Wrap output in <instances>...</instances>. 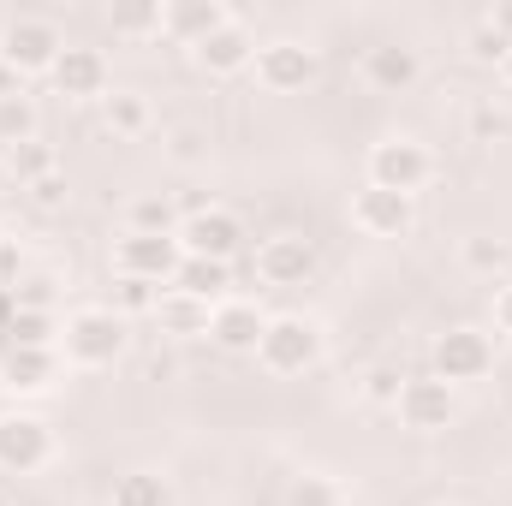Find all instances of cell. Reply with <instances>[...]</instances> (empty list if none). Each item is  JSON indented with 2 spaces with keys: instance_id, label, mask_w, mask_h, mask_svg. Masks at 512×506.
Masks as SVG:
<instances>
[{
  "instance_id": "cell-1",
  "label": "cell",
  "mask_w": 512,
  "mask_h": 506,
  "mask_svg": "<svg viewBox=\"0 0 512 506\" xmlns=\"http://www.w3.org/2000/svg\"><path fill=\"white\" fill-rule=\"evenodd\" d=\"M126 346H131L126 316L108 310V304H84L60 322V352H66L72 370H114L126 358Z\"/></svg>"
},
{
  "instance_id": "cell-2",
  "label": "cell",
  "mask_w": 512,
  "mask_h": 506,
  "mask_svg": "<svg viewBox=\"0 0 512 506\" xmlns=\"http://www.w3.org/2000/svg\"><path fill=\"white\" fill-rule=\"evenodd\" d=\"M322 352H328V328L304 310H280V316H268L251 358L268 376H304V370L322 364Z\"/></svg>"
},
{
  "instance_id": "cell-3",
  "label": "cell",
  "mask_w": 512,
  "mask_h": 506,
  "mask_svg": "<svg viewBox=\"0 0 512 506\" xmlns=\"http://www.w3.org/2000/svg\"><path fill=\"white\" fill-rule=\"evenodd\" d=\"M429 179H435V155H429L423 137L393 131V137H382V143H370V155H364V185H382V191H399V197H417Z\"/></svg>"
},
{
  "instance_id": "cell-4",
  "label": "cell",
  "mask_w": 512,
  "mask_h": 506,
  "mask_svg": "<svg viewBox=\"0 0 512 506\" xmlns=\"http://www.w3.org/2000/svg\"><path fill=\"white\" fill-rule=\"evenodd\" d=\"M66 54V36H60V24L48 18V12H12L6 18V30H0V60L18 72V78H48L54 72V60Z\"/></svg>"
},
{
  "instance_id": "cell-5",
  "label": "cell",
  "mask_w": 512,
  "mask_h": 506,
  "mask_svg": "<svg viewBox=\"0 0 512 506\" xmlns=\"http://www.w3.org/2000/svg\"><path fill=\"white\" fill-rule=\"evenodd\" d=\"M54 453H60V441H54L48 417L18 411V405L0 411V477H36L54 465Z\"/></svg>"
},
{
  "instance_id": "cell-6",
  "label": "cell",
  "mask_w": 512,
  "mask_h": 506,
  "mask_svg": "<svg viewBox=\"0 0 512 506\" xmlns=\"http://www.w3.org/2000/svg\"><path fill=\"white\" fill-rule=\"evenodd\" d=\"M429 358H435V376L447 381V387H459V381H483L489 370H495V340H489L483 328L459 322V328L435 334Z\"/></svg>"
},
{
  "instance_id": "cell-7",
  "label": "cell",
  "mask_w": 512,
  "mask_h": 506,
  "mask_svg": "<svg viewBox=\"0 0 512 506\" xmlns=\"http://www.w3.org/2000/svg\"><path fill=\"white\" fill-rule=\"evenodd\" d=\"M399 423L411 429V435H441V429H453V417H459V399H453V387L435 376H405L399 381Z\"/></svg>"
},
{
  "instance_id": "cell-8",
  "label": "cell",
  "mask_w": 512,
  "mask_h": 506,
  "mask_svg": "<svg viewBox=\"0 0 512 506\" xmlns=\"http://www.w3.org/2000/svg\"><path fill=\"white\" fill-rule=\"evenodd\" d=\"M256 280L274 286V292H292V286H310L316 280V245L304 233H268L251 256Z\"/></svg>"
},
{
  "instance_id": "cell-9",
  "label": "cell",
  "mask_w": 512,
  "mask_h": 506,
  "mask_svg": "<svg viewBox=\"0 0 512 506\" xmlns=\"http://www.w3.org/2000/svg\"><path fill=\"white\" fill-rule=\"evenodd\" d=\"M251 72H256V84H262L268 96H298V90L316 78V48L298 42V36H274V42L256 48Z\"/></svg>"
},
{
  "instance_id": "cell-10",
  "label": "cell",
  "mask_w": 512,
  "mask_h": 506,
  "mask_svg": "<svg viewBox=\"0 0 512 506\" xmlns=\"http://www.w3.org/2000/svg\"><path fill=\"white\" fill-rule=\"evenodd\" d=\"M179 251H185V256H203V262H233V256L245 251V221H239L233 209L209 203L203 215L179 221Z\"/></svg>"
},
{
  "instance_id": "cell-11",
  "label": "cell",
  "mask_w": 512,
  "mask_h": 506,
  "mask_svg": "<svg viewBox=\"0 0 512 506\" xmlns=\"http://www.w3.org/2000/svg\"><path fill=\"white\" fill-rule=\"evenodd\" d=\"M358 78H364V90H376V96H405V90L423 84V54H417L411 42H376V48H364Z\"/></svg>"
},
{
  "instance_id": "cell-12",
  "label": "cell",
  "mask_w": 512,
  "mask_h": 506,
  "mask_svg": "<svg viewBox=\"0 0 512 506\" xmlns=\"http://www.w3.org/2000/svg\"><path fill=\"white\" fill-rule=\"evenodd\" d=\"M48 84H54V96H66V102H102V96L114 90V78H108V54H102V48H78V42H66V54L54 60Z\"/></svg>"
},
{
  "instance_id": "cell-13",
  "label": "cell",
  "mask_w": 512,
  "mask_h": 506,
  "mask_svg": "<svg viewBox=\"0 0 512 506\" xmlns=\"http://www.w3.org/2000/svg\"><path fill=\"white\" fill-rule=\"evenodd\" d=\"M114 274H131V280H155V286H167L173 274H179V239H149V233H120L114 239Z\"/></svg>"
},
{
  "instance_id": "cell-14",
  "label": "cell",
  "mask_w": 512,
  "mask_h": 506,
  "mask_svg": "<svg viewBox=\"0 0 512 506\" xmlns=\"http://www.w3.org/2000/svg\"><path fill=\"white\" fill-rule=\"evenodd\" d=\"M352 227H358L364 239H405V233L417 227V197L364 185V191L352 197Z\"/></svg>"
},
{
  "instance_id": "cell-15",
  "label": "cell",
  "mask_w": 512,
  "mask_h": 506,
  "mask_svg": "<svg viewBox=\"0 0 512 506\" xmlns=\"http://www.w3.org/2000/svg\"><path fill=\"white\" fill-rule=\"evenodd\" d=\"M262 328H268V310H262L256 298H239V292H227V298L209 310V340H215L221 352H256Z\"/></svg>"
},
{
  "instance_id": "cell-16",
  "label": "cell",
  "mask_w": 512,
  "mask_h": 506,
  "mask_svg": "<svg viewBox=\"0 0 512 506\" xmlns=\"http://www.w3.org/2000/svg\"><path fill=\"white\" fill-rule=\"evenodd\" d=\"M233 18H239V12L221 6V0H167V6H161V36L179 42V48H197V42H209L221 24H233Z\"/></svg>"
},
{
  "instance_id": "cell-17",
  "label": "cell",
  "mask_w": 512,
  "mask_h": 506,
  "mask_svg": "<svg viewBox=\"0 0 512 506\" xmlns=\"http://www.w3.org/2000/svg\"><path fill=\"white\" fill-rule=\"evenodd\" d=\"M191 60L209 72V78H233V72H251V60H256V36L233 18V24H221L209 42H197L191 48Z\"/></svg>"
},
{
  "instance_id": "cell-18",
  "label": "cell",
  "mask_w": 512,
  "mask_h": 506,
  "mask_svg": "<svg viewBox=\"0 0 512 506\" xmlns=\"http://www.w3.org/2000/svg\"><path fill=\"white\" fill-rule=\"evenodd\" d=\"M102 126H108V137H120V143H137V137L155 131V102L143 90H131V84H114L102 96Z\"/></svg>"
},
{
  "instance_id": "cell-19",
  "label": "cell",
  "mask_w": 512,
  "mask_h": 506,
  "mask_svg": "<svg viewBox=\"0 0 512 506\" xmlns=\"http://www.w3.org/2000/svg\"><path fill=\"white\" fill-rule=\"evenodd\" d=\"M0 381L12 387V393H48L54 381H60V352L48 346H12L6 358H0Z\"/></svg>"
},
{
  "instance_id": "cell-20",
  "label": "cell",
  "mask_w": 512,
  "mask_h": 506,
  "mask_svg": "<svg viewBox=\"0 0 512 506\" xmlns=\"http://www.w3.org/2000/svg\"><path fill=\"white\" fill-rule=\"evenodd\" d=\"M209 310H215V304H203V298H191V292L161 286L155 322H161V334H173V340H197V334H209Z\"/></svg>"
},
{
  "instance_id": "cell-21",
  "label": "cell",
  "mask_w": 512,
  "mask_h": 506,
  "mask_svg": "<svg viewBox=\"0 0 512 506\" xmlns=\"http://www.w3.org/2000/svg\"><path fill=\"white\" fill-rule=\"evenodd\" d=\"M167 286H173V292H191V298H203V304H221V298H227V286H233V262L185 256V262H179V274H173Z\"/></svg>"
},
{
  "instance_id": "cell-22",
  "label": "cell",
  "mask_w": 512,
  "mask_h": 506,
  "mask_svg": "<svg viewBox=\"0 0 512 506\" xmlns=\"http://www.w3.org/2000/svg\"><path fill=\"white\" fill-rule=\"evenodd\" d=\"M0 161H6V179H12L18 191H24V185H36V179H48V173H60V155H54V143H42V137L0 149Z\"/></svg>"
},
{
  "instance_id": "cell-23",
  "label": "cell",
  "mask_w": 512,
  "mask_h": 506,
  "mask_svg": "<svg viewBox=\"0 0 512 506\" xmlns=\"http://www.w3.org/2000/svg\"><path fill=\"white\" fill-rule=\"evenodd\" d=\"M126 233H149V239H179V209L161 191H143L126 203Z\"/></svg>"
},
{
  "instance_id": "cell-24",
  "label": "cell",
  "mask_w": 512,
  "mask_h": 506,
  "mask_svg": "<svg viewBox=\"0 0 512 506\" xmlns=\"http://www.w3.org/2000/svg\"><path fill=\"white\" fill-rule=\"evenodd\" d=\"M459 268L477 274V280H501V274L512 268V245L495 239V233H471V239L459 245Z\"/></svg>"
},
{
  "instance_id": "cell-25",
  "label": "cell",
  "mask_w": 512,
  "mask_h": 506,
  "mask_svg": "<svg viewBox=\"0 0 512 506\" xmlns=\"http://www.w3.org/2000/svg\"><path fill=\"white\" fill-rule=\"evenodd\" d=\"M173 483L161 471H126L114 489H108V506H173Z\"/></svg>"
},
{
  "instance_id": "cell-26",
  "label": "cell",
  "mask_w": 512,
  "mask_h": 506,
  "mask_svg": "<svg viewBox=\"0 0 512 506\" xmlns=\"http://www.w3.org/2000/svg\"><path fill=\"white\" fill-rule=\"evenodd\" d=\"M280 506H346V489H340L328 471H304V477L286 483Z\"/></svg>"
},
{
  "instance_id": "cell-27",
  "label": "cell",
  "mask_w": 512,
  "mask_h": 506,
  "mask_svg": "<svg viewBox=\"0 0 512 506\" xmlns=\"http://www.w3.org/2000/svg\"><path fill=\"white\" fill-rule=\"evenodd\" d=\"M30 137H42V114H36V102H30V96H6V102H0V149L30 143Z\"/></svg>"
},
{
  "instance_id": "cell-28",
  "label": "cell",
  "mask_w": 512,
  "mask_h": 506,
  "mask_svg": "<svg viewBox=\"0 0 512 506\" xmlns=\"http://www.w3.org/2000/svg\"><path fill=\"white\" fill-rule=\"evenodd\" d=\"M155 304H161V286L155 280H131V274H114V298H108V310H120V316H155Z\"/></svg>"
},
{
  "instance_id": "cell-29",
  "label": "cell",
  "mask_w": 512,
  "mask_h": 506,
  "mask_svg": "<svg viewBox=\"0 0 512 506\" xmlns=\"http://www.w3.org/2000/svg\"><path fill=\"white\" fill-rule=\"evenodd\" d=\"M12 346H54L60 352V316L54 310H18L12 316Z\"/></svg>"
},
{
  "instance_id": "cell-30",
  "label": "cell",
  "mask_w": 512,
  "mask_h": 506,
  "mask_svg": "<svg viewBox=\"0 0 512 506\" xmlns=\"http://www.w3.org/2000/svg\"><path fill=\"white\" fill-rule=\"evenodd\" d=\"M465 131H471V143H483V149H489V143H507L512 137V114L507 108H495V102H477V108L465 114Z\"/></svg>"
},
{
  "instance_id": "cell-31",
  "label": "cell",
  "mask_w": 512,
  "mask_h": 506,
  "mask_svg": "<svg viewBox=\"0 0 512 506\" xmlns=\"http://www.w3.org/2000/svg\"><path fill=\"white\" fill-rule=\"evenodd\" d=\"M161 155H167L173 167H197V161L209 155V131H197V126H173L167 137H161Z\"/></svg>"
},
{
  "instance_id": "cell-32",
  "label": "cell",
  "mask_w": 512,
  "mask_h": 506,
  "mask_svg": "<svg viewBox=\"0 0 512 506\" xmlns=\"http://www.w3.org/2000/svg\"><path fill=\"white\" fill-rule=\"evenodd\" d=\"M465 54H471L477 66H501V60L512 54V42L489 24V18H477V24H471V36H465Z\"/></svg>"
},
{
  "instance_id": "cell-33",
  "label": "cell",
  "mask_w": 512,
  "mask_h": 506,
  "mask_svg": "<svg viewBox=\"0 0 512 506\" xmlns=\"http://www.w3.org/2000/svg\"><path fill=\"white\" fill-rule=\"evenodd\" d=\"M399 370L393 364H370L364 376H358V393H364V405H382V411H393L399 405Z\"/></svg>"
},
{
  "instance_id": "cell-34",
  "label": "cell",
  "mask_w": 512,
  "mask_h": 506,
  "mask_svg": "<svg viewBox=\"0 0 512 506\" xmlns=\"http://www.w3.org/2000/svg\"><path fill=\"white\" fill-rule=\"evenodd\" d=\"M24 203H30V209H42V215H60V209L72 203V185H66V173H48V179L24 185Z\"/></svg>"
},
{
  "instance_id": "cell-35",
  "label": "cell",
  "mask_w": 512,
  "mask_h": 506,
  "mask_svg": "<svg viewBox=\"0 0 512 506\" xmlns=\"http://www.w3.org/2000/svg\"><path fill=\"white\" fill-rule=\"evenodd\" d=\"M54 286H60V280H54L48 268H30V274L12 286V292H18V310H54Z\"/></svg>"
},
{
  "instance_id": "cell-36",
  "label": "cell",
  "mask_w": 512,
  "mask_h": 506,
  "mask_svg": "<svg viewBox=\"0 0 512 506\" xmlns=\"http://www.w3.org/2000/svg\"><path fill=\"white\" fill-rule=\"evenodd\" d=\"M114 30L120 36H161V6H114Z\"/></svg>"
},
{
  "instance_id": "cell-37",
  "label": "cell",
  "mask_w": 512,
  "mask_h": 506,
  "mask_svg": "<svg viewBox=\"0 0 512 506\" xmlns=\"http://www.w3.org/2000/svg\"><path fill=\"white\" fill-rule=\"evenodd\" d=\"M24 274H30V251H24V239L0 233V286H18Z\"/></svg>"
},
{
  "instance_id": "cell-38",
  "label": "cell",
  "mask_w": 512,
  "mask_h": 506,
  "mask_svg": "<svg viewBox=\"0 0 512 506\" xmlns=\"http://www.w3.org/2000/svg\"><path fill=\"white\" fill-rule=\"evenodd\" d=\"M495 334H507L512 340V280L495 286Z\"/></svg>"
},
{
  "instance_id": "cell-39",
  "label": "cell",
  "mask_w": 512,
  "mask_h": 506,
  "mask_svg": "<svg viewBox=\"0 0 512 506\" xmlns=\"http://www.w3.org/2000/svg\"><path fill=\"white\" fill-rule=\"evenodd\" d=\"M483 18H489V24H495V30L512 42V0H495V12H483Z\"/></svg>"
},
{
  "instance_id": "cell-40",
  "label": "cell",
  "mask_w": 512,
  "mask_h": 506,
  "mask_svg": "<svg viewBox=\"0 0 512 506\" xmlns=\"http://www.w3.org/2000/svg\"><path fill=\"white\" fill-rule=\"evenodd\" d=\"M6 96H24V78H18L6 60H0V102H6Z\"/></svg>"
},
{
  "instance_id": "cell-41",
  "label": "cell",
  "mask_w": 512,
  "mask_h": 506,
  "mask_svg": "<svg viewBox=\"0 0 512 506\" xmlns=\"http://www.w3.org/2000/svg\"><path fill=\"white\" fill-rule=\"evenodd\" d=\"M0 506H18V495H12V477H0Z\"/></svg>"
},
{
  "instance_id": "cell-42",
  "label": "cell",
  "mask_w": 512,
  "mask_h": 506,
  "mask_svg": "<svg viewBox=\"0 0 512 506\" xmlns=\"http://www.w3.org/2000/svg\"><path fill=\"white\" fill-rule=\"evenodd\" d=\"M501 84H507V90H512V54H507V60H501Z\"/></svg>"
},
{
  "instance_id": "cell-43",
  "label": "cell",
  "mask_w": 512,
  "mask_h": 506,
  "mask_svg": "<svg viewBox=\"0 0 512 506\" xmlns=\"http://www.w3.org/2000/svg\"><path fill=\"white\" fill-rule=\"evenodd\" d=\"M6 203H12V197H6V191H0V221H6Z\"/></svg>"
},
{
  "instance_id": "cell-44",
  "label": "cell",
  "mask_w": 512,
  "mask_h": 506,
  "mask_svg": "<svg viewBox=\"0 0 512 506\" xmlns=\"http://www.w3.org/2000/svg\"><path fill=\"white\" fill-rule=\"evenodd\" d=\"M0 191H6V161H0Z\"/></svg>"
},
{
  "instance_id": "cell-45",
  "label": "cell",
  "mask_w": 512,
  "mask_h": 506,
  "mask_svg": "<svg viewBox=\"0 0 512 506\" xmlns=\"http://www.w3.org/2000/svg\"><path fill=\"white\" fill-rule=\"evenodd\" d=\"M435 506H459V501H435Z\"/></svg>"
}]
</instances>
